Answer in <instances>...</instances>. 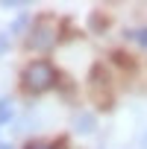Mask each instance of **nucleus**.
Listing matches in <instances>:
<instances>
[{"label":"nucleus","instance_id":"nucleus-6","mask_svg":"<svg viewBox=\"0 0 147 149\" xmlns=\"http://www.w3.org/2000/svg\"><path fill=\"white\" fill-rule=\"evenodd\" d=\"M6 47H9V35H0V56L6 53Z\"/></svg>","mask_w":147,"mask_h":149},{"label":"nucleus","instance_id":"nucleus-9","mask_svg":"<svg viewBox=\"0 0 147 149\" xmlns=\"http://www.w3.org/2000/svg\"><path fill=\"white\" fill-rule=\"evenodd\" d=\"M144 149H147V137H144Z\"/></svg>","mask_w":147,"mask_h":149},{"label":"nucleus","instance_id":"nucleus-1","mask_svg":"<svg viewBox=\"0 0 147 149\" xmlns=\"http://www.w3.org/2000/svg\"><path fill=\"white\" fill-rule=\"evenodd\" d=\"M53 82H56V70H53L47 61H33V64H27V70H24V88H27V91L41 94V91H47Z\"/></svg>","mask_w":147,"mask_h":149},{"label":"nucleus","instance_id":"nucleus-4","mask_svg":"<svg viewBox=\"0 0 147 149\" xmlns=\"http://www.w3.org/2000/svg\"><path fill=\"white\" fill-rule=\"evenodd\" d=\"M9 120H12V102L0 100V123H9Z\"/></svg>","mask_w":147,"mask_h":149},{"label":"nucleus","instance_id":"nucleus-8","mask_svg":"<svg viewBox=\"0 0 147 149\" xmlns=\"http://www.w3.org/2000/svg\"><path fill=\"white\" fill-rule=\"evenodd\" d=\"M0 149H12V146H9V143H0Z\"/></svg>","mask_w":147,"mask_h":149},{"label":"nucleus","instance_id":"nucleus-7","mask_svg":"<svg viewBox=\"0 0 147 149\" xmlns=\"http://www.w3.org/2000/svg\"><path fill=\"white\" fill-rule=\"evenodd\" d=\"M27 149H50L47 143H38V140H33V143H27Z\"/></svg>","mask_w":147,"mask_h":149},{"label":"nucleus","instance_id":"nucleus-5","mask_svg":"<svg viewBox=\"0 0 147 149\" xmlns=\"http://www.w3.org/2000/svg\"><path fill=\"white\" fill-rule=\"evenodd\" d=\"M138 41H141V47H147V29H138V32H132Z\"/></svg>","mask_w":147,"mask_h":149},{"label":"nucleus","instance_id":"nucleus-3","mask_svg":"<svg viewBox=\"0 0 147 149\" xmlns=\"http://www.w3.org/2000/svg\"><path fill=\"white\" fill-rule=\"evenodd\" d=\"M74 129H77V132H91V129H94V117H91V114L77 117V120H74Z\"/></svg>","mask_w":147,"mask_h":149},{"label":"nucleus","instance_id":"nucleus-2","mask_svg":"<svg viewBox=\"0 0 147 149\" xmlns=\"http://www.w3.org/2000/svg\"><path fill=\"white\" fill-rule=\"evenodd\" d=\"M56 44V29L47 24V18L38 24V26H33V32H30V47H35V50H50Z\"/></svg>","mask_w":147,"mask_h":149}]
</instances>
